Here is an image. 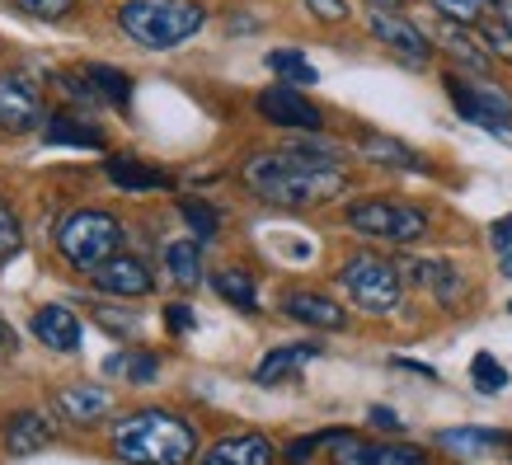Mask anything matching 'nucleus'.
<instances>
[{"label":"nucleus","mask_w":512,"mask_h":465,"mask_svg":"<svg viewBox=\"0 0 512 465\" xmlns=\"http://www.w3.org/2000/svg\"><path fill=\"white\" fill-rule=\"evenodd\" d=\"M494 5H503V0H494Z\"/></svg>","instance_id":"nucleus-46"},{"label":"nucleus","mask_w":512,"mask_h":465,"mask_svg":"<svg viewBox=\"0 0 512 465\" xmlns=\"http://www.w3.org/2000/svg\"><path fill=\"white\" fill-rule=\"evenodd\" d=\"M395 367H404V372H419V376H428V381H437V372L428 367V362H409V357H395Z\"/></svg>","instance_id":"nucleus-41"},{"label":"nucleus","mask_w":512,"mask_h":465,"mask_svg":"<svg viewBox=\"0 0 512 465\" xmlns=\"http://www.w3.org/2000/svg\"><path fill=\"white\" fill-rule=\"evenodd\" d=\"M339 287L348 292L357 310H367V315H390V310L400 306L404 296V273L390 259L372 254V249H357L339 264Z\"/></svg>","instance_id":"nucleus-4"},{"label":"nucleus","mask_w":512,"mask_h":465,"mask_svg":"<svg viewBox=\"0 0 512 465\" xmlns=\"http://www.w3.org/2000/svg\"><path fill=\"white\" fill-rule=\"evenodd\" d=\"M503 19H508V24H512V0H503Z\"/></svg>","instance_id":"nucleus-45"},{"label":"nucleus","mask_w":512,"mask_h":465,"mask_svg":"<svg viewBox=\"0 0 512 465\" xmlns=\"http://www.w3.org/2000/svg\"><path fill=\"white\" fill-rule=\"evenodd\" d=\"M470 381L480 395H498V390H508V367L494 353H475L470 357Z\"/></svg>","instance_id":"nucleus-28"},{"label":"nucleus","mask_w":512,"mask_h":465,"mask_svg":"<svg viewBox=\"0 0 512 465\" xmlns=\"http://www.w3.org/2000/svg\"><path fill=\"white\" fill-rule=\"evenodd\" d=\"M282 315L306 329H343L348 325V310L325 292H287L282 296Z\"/></svg>","instance_id":"nucleus-14"},{"label":"nucleus","mask_w":512,"mask_h":465,"mask_svg":"<svg viewBox=\"0 0 512 465\" xmlns=\"http://www.w3.org/2000/svg\"><path fill=\"white\" fill-rule=\"evenodd\" d=\"M264 62H268V71H273L282 85H292V90H296V85H315V80H320V71H315V66L306 62L296 47H273Z\"/></svg>","instance_id":"nucleus-25"},{"label":"nucleus","mask_w":512,"mask_h":465,"mask_svg":"<svg viewBox=\"0 0 512 465\" xmlns=\"http://www.w3.org/2000/svg\"><path fill=\"white\" fill-rule=\"evenodd\" d=\"M104 174H109L118 188H127V193L170 188V174H165V170H151V165H141L137 155H113V160H104Z\"/></svg>","instance_id":"nucleus-21"},{"label":"nucleus","mask_w":512,"mask_h":465,"mask_svg":"<svg viewBox=\"0 0 512 465\" xmlns=\"http://www.w3.org/2000/svg\"><path fill=\"white\" fill-rule=\"evenodd\" d=\"M179 217L188 221V231H193V240H198V245H212V240H217L221 217H217V207H212V202L179 198Z\"/></svg>","instance_id":"nucleus-27"},{"label":"nucleus","mask_w":512,"mask_h":465,"mask_svg":"<svg viewBox=\"0 0 512 465\" xmlns=\"http://www.w3.org/2000/svg\"><path fill=\"white\" fill-rule=\"evenodd\" d=\"M90 282L109 296H146L151 287H156V273L141 264V259H132V254H113L109 264L94 268Z\"/></svg>","instance_id":"nucleus-11"},{"label":"nucleus","mask_w":512,"mask_h":465,"mask_svg":"<svg viewBox=\"0 0 512 465\" xmlns=\"http://www.w3.org/2000/svg\"><path fill=\"white\" fill-rule=\"evenodd\" d=\"M367 29H372V38L381 47H390L395 57H400L404 66H428L433 62V38L414 24V19H404V15H386V10H372L367 15Z\"/></svg>","instance_id":"nucleus-9"},{"label":"nucleus","mask_w":512,"mask_h":465,"mask_svg":"<svg viewBox=\"0 0 512 465\" xmlns=\"http://www.w3.org/2000/svg\"><path fill=\"white\" fill-rule=\"evenodd\" d=\"M367 423H372L376 433H404L400 414H395V409H386V404H372V409H367Z\"/></svg>","instance_id":"nucleus-39"},{"label":"nucleus","mask_w":512,"mask_h":465,"mask_svg":"<svg viewBox=\"0 0 512 465\" xmlns=\"http://www.w3.org/2000/svg\"><path fill=\"white\" fill-rule=\"evenodd\" d=\"M343 221H348L357 235L381 240V245H419L423 235H428V226H433L428 212L409 207V202H390V198H357V202H348Z\"/></svg>","instance_id":"nucleus-5"},{"label":"nucleus","mask_w":512,"mask_h":465,"mask_svg":"<svg viewBox=\"0 0 512 465\" xmlns=\"http://www.w3.org/2000/svg\"><path fill=\"white\" fill-rule=\"evenodd\" d=\"M57 249H62V259L71 268L94 273L123 249V226L109 212H71L62 221V231H57Z\"/></svg>","instance_id":"nucleus-6"},{"label":"nucleus","mask_w":512,"mask_h":465,"mask_svg":"<svg viewBox=\"0 0 512 465\" xmlns=\"http://www.w3.org/2000/svg\"><path fill=\"white\" fill-rule=\"evenodd\" d=\"M480 43H484L489 57H498V62L512 66V24L508 19H489V24L480 19Z\"/></svg>","instance_id":"nucleus-31"},{"label":"nucleus","mask_w":512,"mask_h":465,"mask_svg":"<svg viewBox=\"0 0 512 465\" xmlns=\"http://www.w3.org/2000/svg\"><path fill=\"white\" fill-rule=\"evenodd\" d=\"M19 240H24V231H19V217L10 212V207H5V202H0V259H5V254H15Z\"/></svg>","instance_id":"nucleus-35"},{"label":"nucleus","mask_w":512,"mask_h":465,"mask_svg":"<svg viewBox=\"0 0 512 465\" xmlns=\"http://www.w3.org/2000/svg\"><path fill=\"white\" fill-rule=\"evenodd\" d=\"M498 273H503V278L512 282V249H508V254H503V259H498Z\"/></svg>","instance_id":"nucleus-44"},{"label":"nucleus","mask_w":512,"mask_h":465,"mask_svg":"<svg viewBox=\"0 0 512 465\" xmlns=\"http://www.w3.org/2000/svg\"><path fill=\"white\" fill-rule=\"evenodd\" d=\"M43 137L52 141V146H85V151H104V132L94 123H85V118H76V113H57V118H47Z\"/></svg>","instance_id":"nucleus-22"},{"label":"nucleus","mask_w":512,"mask_h":465,"mask_svg":"<svg viewBox=\"0 0 512 465\" xmlns=\"http://www.w3.org/2000/svg\"><path fill=\"white\" fill-rule=\"evenodd\" d=\"M118 24L146 52H170V47L188 43L207 24V10L198 0H123L118 5Z\"/></svg>","instance_id":"nucleus-3"},{"label":"nucleus","mask_w":512,"mask_h":465,"mask_svg":"<svg viewBox=\"0 0 512 465\" xmlns=\"http://www.w3.org/2000/svg\"><path fill=\"white\" fill-rule=\"evenodd\" d=\"M5 5L29 19H47V24H57V19H66L76 10V0H5Z\"/></svg>","instance_id":"nucleus-33"},{"label":"nucleus","mask_w":512,"mask_h":465,"mask_svg":"<svg viewBox=\"0 0 512 465\" xmlns=\"http://www.w3.org/2000/svg\"><path fill=\"white\" fill-rule=\"evenodd\" d=\"M442 47H447L456 62L466 66V71H484L489 66V52H480V47L470 43L466 33H461V24H451V29H442Z\"/></svg>","instance_id":"nucleus-29"},{"label":"nucleus","mask_w":512,"mask_h":465,"mask_svg":"<svg viewBox=\"0 0 512 465\" xmlns=\"http://www.w3.org/2000/svg\"><path fill=\"white\" fill-rule=\"evenodd\" d=\"M33 334H38V343L52 348V353H80V339H85L76 310L57 306V301H47V306L33 310Z\"/></svg>","instance_id":"nucleus-13"},{"label":"nucleus","mask_w":512,"mask_h":465,"mask_svg":"<svg viewBox=\"0 0 512 465\" xmlns=\"http://www.w3.org/2000/svg\"><path fill=\"white\" fill-rule=\"evenodd\" d=\"M428 5H433L447 24H480L484 10H489V0H428Z\"/></svg>","instance_id":"nucleus-32"},{"label":"nucleus","mask_w":512,"mask_h":465,"mask_svg":"<svg viewBox=\"0 0 512 465\" xmlns=\"http://www.w3.org/2000/svg\"><path fill=\"white\" fill-rule=\"evenodd\" d=\"M212 287H217L221 301H231L235 310H259V292H254V273H245V268H221V273H212Z\"/></svg>","instance_id":"nucleus-24"},{"label":"nucleus","mask_w":512,"mask_h":465,"mask_svg":"<svg viewBox=\"0 0 512 465\" xmlns=\"http://www.w3.org/2000/svg\"><path fill=\"white\" fill-rule=\"evenodd\" d=\"M343 428H329V433H306V437H292L287 447H282V461L287 465H311L315 456H320V447H329L334 437H339Z\"/></svg>","instance_id":"nucleus-30"},{"label":"nucleus","mask_w":512,"mask_h":465,"mask_svg":"<svg viewBox=\"0 0 512 465\" xmlns=\"http://www.w3.org/2000/svg\"><path fill=\"white\" fill-rule=\"evenodd\" d=\"M437 447L456 451L461 461H480V456H489V451L512 447V437L494 433V428H442V433H437Z\"/></svg>","instance_id":"nucleus-19"},{"label":"nucleus","mask_w":512,"mask_h":465,"mask_svg":"<svg viewBox=\"0 0 512 465\" xmlns=\"http://www.w3.org/2000/svg\"><path fill=\"white\" fill-rule=\"evenodd\" d=\"M357 155L372 160V165H386V170L428 174V160H423L414 146H404V141H395V137H381V132H362V137H357Z\"/></svg>","instance_id":"nucleus-16"},{"label":"nucleus","mask_w":512,"mask_h":465,"mask_svg":"<svg viewBox=\"0 0 512 465\" xmlns=\"http://www.w3.org/2000/svg\"><path fill=\"white\" fill-rule=\"evenodd\" d=\"M52 442V428H47L43 414H33V409H19L15 419L5 423V451L10 456H33V451H43Z\"/></svg>","instance_id":"nucleus-20"},{"label":"nucleus","mask_w":512,"mask_h":465,"mask_svg":"<svg viewBox=\"0 0 512 465\" xmlns=\"http://www.w3.org/2000/svg\"><path fill=\"white\" fill-rule=\"evenodd\" d=\"M165 273H170L179 287H198L202 282V245L198 240H174V245H165Z\"/></svg>","instance_id":"nucleus-23"},{"label":"nucleus","mask_w":512,"mask_h":465,"mask_svg":"<svg viewBox=\"0 0 512 465\" xmlns=\"http://www.w3.org/2000/svg\"><path fill=\"white\" fill-rule=\"evenodd\" d=\"M367 5H372V10H386V15H400L404 0H367Z\"/></svg>","instance_id":"nucleus-43"},{"label":"nucleus","mask_w":512,"mask_h":465,"mask_svg":"<svg viewBox=\"0 0 512 465\" xmlns=\"http://www.w3.org/2000/svg\"><path fill=\"white\" fill-rule=\"evenodd\" d=\"M57 409H62L66 423L90 428V423H99V419H109L113 414V395L104 386H62L57 390Z\"/></svg>","instance_id":"nucleus-17"},{"label":"nucleus","mask_w":512,"mask_h":465,"mask_svg":"<svg viewBox=\"0 0 512 465\" xmlns=\"http://www.w3.org/2000/svg\"><path fill=\"white\" fill-rule=\"evenodd\" d=\"M508 310H512V301H508Z\"/></svg>","instance_id":"nucleus-47"},{"label":"nucleus","mask_w":512,"mask_h":465,"mask_svg":"<svg viewBox=\"0 0 512 465\" xmlns=\"http://www.w3.org/2000/svg\"><path fill=\"white\" fill-rule=\"evenodd\" d=\"M372 465H428L423 447H409V442H376Z\"/></svg>","instance_id":"nucleus-34"},{"label":"nucleus","mask_w":512,"mask_h":465,"mask_svg":"<svg viewBox=\"0 0 512 465\" xmlns=\"http://www.w3.org/2000/svg\"><path fill=\"white\" fill-rule=\"evenodd\" d=\"M306 10H311L320 24H343V19H348V0H306Z\"/></svg>","instance_id":"nucleus-37"},{"label":"nucleus","mask_w":512,"mask_h":465,"mask_svg":"<svg viewBox=\"0 0 512 465\" xmlns=\"http://www.w3.org/2000/svg\"><path fill=\"white\" fill-rule=\"evenodd\" d=\"M156 372H160V362L151 353H137V357H127V381L132 386H146V381H156Z\"/></svg>","instance_id":"nucleus-36"},{"label":"nucleus","mask_w":512,"mask_h":465,"mask_svg":"<svg viewBox=\"0 0 512 465\" xmlns=\"http://www.w3.org/2000/svg\"><path fill=\"white\" fill-rule=\"evenodd\" d=\"M489 245H494L498 254H508V249H512V212H508V217H498L494 226H489Z\"/></svg>","instance_id":"nucleus-40"},{"label":"nucleus","mask_w":512,"mask_h":465,"mask_svg":"<svg viewBox=\"0 0 512 465\" xmlns=\"http://www.w3.org/2000/svg\"><path fill=\"white\" fill-rule=\"evenodd\" d=\"M10 348H15V329H10L5 320H0V357L10 353Z\"/></svg>","instance_id":"nucleus-42"},{"label":"nucleus","mask_w":512,"mask_h":465,"mask_svg":"<svg viewBox=\"0 0 512 465\" xmlns=\"http://www.w3.org/2000/svg\"><path fill=\"white\" fill-rule=\"evenodd\" d=\"M447 99L456 104V113L466 118V123L484 127V132H494V137H512L508 123H512V99L498 85H489V80H466L451 71L447 80Z\"/></svg>","instance_id":"nucleus-7"},{"label":"nucleus","mask_w":512,"mask_h":465,"mask_svg":"<svg viewBox=\"0 0 512 465\" xmlns=\"http://www.w3.org/2000/svg\"><path fill=\"white\" fill-rule=\"evenodd\" d=\"M325 353L320 343H282V348H268L264 357H259V367H254V381L259 386H282V381H292L306 362H315V357Z\"/></svg>","instance_id":"nucleus-15"},{"label":"nucleus","mask_w":512,"mask_h":465,"mask_svg":"<svg viewBox=\"0 0 512 465\" xmlns=\"http://www.w3.org/2000/svg\"><path fill=\"white\" fill-rule=\"evenodd\" d=\"M109 447L123 465H188L198 456V428L170 409H132L113 423Z\"/></svg>","instance_id":"nucleus-2"},{"label":"nucleus","mask_w":512,"mask_h":465,"mask_svg":"<svg viewBox=\"0 0 512 465\" xmlns=\"http://www.w3.org/2000/svg\"><path fill=\"white\" fill-rule=\"evenodd\" d=\"M273 461H278V447L264 433H231L202 451L198 465H273Z\"/></svg>","instance_id":"nucleus-12"},{"label":"nucleus","mask_w":512,"mask_h":465,"mask_svg":"<svg viewBox=\"0 0 512 465\" xmlns=\"http://www.w3.org/2000/svg\"><path fill=\"white\" fill-rule=\"evenodd\" d=\"M85 80H90L94 85V94H104V99H109V104H118V109H123V104H132V76H127V71H118V66H85Z\"/></svg>","instance_id":"nucleus-26"},{"label":"nucleus","mask_w":512,"mask_h":465,"mask_svg":"<svg viewBox=\"0 0 512 465\" xmlns=\"http://www.w3.org/2000/svg\"><path fill=\"white\" fill-rule=\"evenodd\" d=\"M404 273L419 282V287H428L442 306H456V301L466 296V278H461V273H456V264H447V259H414Z\"/></svg>","instance_id":"nucleus-18"},{"label":"nucleus","mask_w":512,"mask_h":465,"mask_svg":"<svg viewBox=\"0 0 512 465\" xmlns=\"http://www.w3.org/2000/svg\"><path fill=\"white\" fill-rule=\"evenodd\" d=\"M240 184L273 207L306 212V207H325L339 198L348 188V174H343V165H329V160H315L301 151H264L240 165Z\"/></svg>","instance_id":"nucleus-1"},{"label":"nucleus","mask_w":512,"mask_h":465,"mask_svg":"<svg viewBox=\"0 0 512 465\" xmlns=\"http://www.w3.org/2000/svg\"><path fill=\"white\" fill-rule=\"evenodd\" d=\"M165 325H170V334H188V329L198 325V315H193V306H184V301H170V306H165Z\"/></svg>","instance_id":"nucleus-38"},{"label":"nucleus","mask_w":512,"mask_h":465,"mask_svg":"<svg viewBox=\"0 0 512 465\" xmlns=\"http://www.w3.org/2000/svg\"><path fill=\"white\" fill-rule=\"evenodd\" d=\"M254 109H259V118L268 127H282V132H320L325 127V113L315 109L301 90H292V85H268L254 99Z\"/></svg>","instance_id":"nucleus-8"},{"label":"nucleus","mask_w":512,"mask_h":465,"mask_svg":"<svg viewBox=\"0 0 512 465\" xmlns=\"http://www.w3.org/2000/svg\"><path fill=\"white\" fill-rule=\"evenodd\" d=\"M0 127L5 132H33V127H43V94L19 71L0 76Z\"/></svg>","instance_id":"nucleus-10"}]
</instances>
